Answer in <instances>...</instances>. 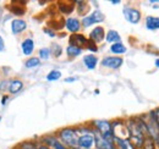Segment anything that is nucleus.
I'll return each mask as SVG.
<instances>
[{
  "label": "nucleus",
  "mask_w": 159,
  "mask_h": 149,
  "mask_svg": "<svg viewBox=\"0 0 159 149\" xmlns=\"http://www.w3.org/2000/svg\"><path fill=\"white\" fill-rule=\"evenodd\" d=\"M79 133V143L77 148L81 149H93L96 148V137L94 130L92 126H79L76 127Z\"/></svg>",
  "instance_id": "1"
},
{
  "label": "nucleus",
  "mask_w": 159,
  "mask_h": 149,
  "mask_svg": "<svg viewBox=\"0 0 159 149\" xmlns=\"http://www.w3.org/2000/svg\"><path fill=\"white\" fill-rule=\"evenodd\" d=\"M57 137L59 138V141L66 146L69 149H75L77 148V143H79V133L76 127H64L60 129L57 132Z\"/></svg>",
  "instance_id": "2"
},
{
  "label": "nucleus",
  "mask_w": 159,
  "mask_h": 149,
  "mask_svg": "<svg viewBox=\"0 0 159 149\" xmlns=\"http://www.w3.org/2000/svg\"><path fill=\"white\" fill-rule=\"evenodd\" d=\"M91 126L93 127V130L96 132H98L103 138L114 142L113 131H111V122L110 121H108V120H94V121H92Z\"/></svg>",
  "instance_id": "3"
},
{
  "label": "nucleus",
  "mask_w": 159,
  "mask_h": 149,
  "mask_svg": "<svg viewBox=\"0 0 159 149\" xmlns=\"http://www.w3.org/2000/svg\"><path fill=\"white\" fill-rule=\"evenodd\" d=\"M105 20V15L100 11V10H94L93 12H91L89 15L87 16H83V19L81 20V26L84 27V28H88L93 25H97V23H102L103 21Z\"/></svg>",
  "instance_id": "4"
},
{
  "label": "nucleus",
  "mask_w": 159,
  "mask_h": 149,
  "mask_svg": "<svg viewBox=\"0 0 159 149\" xmlns=\"http://www.w3.org/2000/svg\"><path fill=\"white\" fill-rule=\"evenodd\" d=\"M122 14H124L125 20L131 25H137V23H139L141 19H142L141 11L139 9L134 7V6H125L122 9Z\"/></svg>",
  "instance_id": "5"
},
{
  "label": "nucleus",
  "mask_w": 159,
  "mask_h": 149,
  "mask_svg": "<svg viewBox=\"0 0 159 149\" xmlns=\"http://www.w3.org/2000/svg\"><path fill=\"white\" fill-rule=\"evenodd\" d=\"M39 142L50 149H69L66 146H64L60 142L59 138L57 137V134H45V136H42Z\"/></svg>",
  "instance_id": "6"
},
{
  "label": "nucleus",
  "mask_w": 159,
  "mask_h": 149,
  "mask_svg": "<svg viewBox=\"0 0 159 149\" xmlns=\"http://www.w3.org/2000/svg\"><path fill=\"white\" fill-rule=\"evenodd\" d=\"M124 64V59L122 56H105L100 61V65L105 69H109V70H119L120 67L122 66Z\"/></svg>",
  "instance_id": "7"
},
{
  "label": "nucleus",
  "mask_w": 159,
  "mask_h": 149,
  "mask_svg": "<svg viewBox=\"0 0 159 149\" xmlns=\"http://www.w3.org/2000/svg\"><path fill=\"white\" fill-rule=\"evenodd\" d=\"M105 33H107V32H105L104 27L97 26V27H94V28L91 31V33H89V36H88V39L98 45L99 43H102V42L105 39Z\"/></svg>",
  "instance_id": "8"
},
{
  "label": "nucleus",
  "mask_w": 159,
  "mask_h": 149,
  "mask_svg": "<svg viewBox=\"0 0 159 149\" xmlns=\"http://www.w3.org/2000/svg\"><path fill=\"white\" fill-rule=\"evenodd\" d=\"M27 27H28L27 22L22 19H14L11 21V25H10L11 32L15 36H20L21 33H23L27 29Z\"/></svg>",
  "instance_id": "9"
},
{
  "label": "nucleus",
  "mask_w": 159,
  "mask_h": 149,
  "mask_svg": "<svg viewBox=\"0 0 159 149\" xmlns=\"http://www.w3.org/2000/svg\"><path fill=\"white\" fill-rule=\"evenodd\" d=\"M64 26H65V28H66L70 33H72V34L79 33L80 29L82 28L81 21H80L77 17H67V19L64 21Z\"/></svg>",
  "instance_id": "10"
},
{
  "label": "nucleus",
  "mask_w": 159,
  "mask_h": 149,
  "mask_svg": "<svg viewBox=\"0 0 159 149\" xmlns=\"http://www.w3.org/2000/svg\"><path fill=\"white\" fill-rule=\"evenodd\" d=\"M87 43H88V38L84 34H81V33H75V34H71L69 37V44L70 45H75V47H79L82 49H86Z\"/></svg>",
  "instance_id": "11"
},
{
  "label": "nucleus",
  "mask_w": 159,
  "mask_h": 149,
  "mask_svg": "<svg viewBox=\"0 0 159 149\" xmlns=\"http://www.w3.org/2000/svg\"><path fill=\"white\" fill-rule=\"evenodd\" d=\"M25 87V83L21 81L20 78H12L9 81V88H7V92L11 94V95H15V94H19L23 89Z\"/></svg>",
  "instance_id": "12"
},
{
  "label": "nucleus",
  "mask_w": 159,
  "mask_h": 149,
  "mask_svg": "<svg viewBox=\"0 0 159 149\" xmlns=\"http://www.w3.org/2000/svg\"><path fill=\"white\" fill-rule=\"evenodd\" d=\"M21 50L25 56H32L34 52V40L32 38H26L21 43Z\"/></svg>",
  "instance_id": "13"
},
{
  "label": "nucleus",
  "mask_w": 159,
  "mask_h": 149,
  "mask_svg": "<svg viewBox=\"0 0 159 149\" xmlns=\"http://www.w3.org/2000/svg\"><path fill=\"white\" fill-rule=\"evenodd\" d=\"M98 62H99V60H98V57L94 55V54H87V55L83 56V65L89 71L96 70Z\"/></svg>",
  "instance_id": "14"
},
{
  "label": "nucleus",
  "mask_w": 159,
  "mask_h": 149,
  "mask_svg": "<svg viewBox=\"0 0 159 149\" xmlns=\"http://www.w3.org/2000/svg\"><path fill=\"white\" fill-rule=\"evenodd\" d=\"M144 23H146V28L149 29V31H158L159 29L158 16H147Z\"/></svg>",
  "instance_id": "15"
},
{
  "label": "nucleus",
  "mask_w": 159,
  "mask_h": 149,
  "mask_svg": "<svg viewBox=\"0 0 159 149\" xmlns=\"http://www.w3.org/2000/svg\"><path fill=\"white\" fill-rule=\"evenodd\" d=\"M110 52L113 54H115V56H121L127 52V48L125 47V44L122 42H119V43H114L110 45Z\"/></svg>",
  "instance_id": "16"
},
{
  "label": "nucleus",
  "mask_w": 159,
  "mask_h": 149,
  "mask_svg": "<svg viewBox=\"0 0 159 149\" xmlns=\"http://www.w3.org/2000/svg\"><path fill=\"white\" fill-rule=\"evenodd\" d=\"M105 40L110 44H114V43H119L121 42V37H120L119 32L115 31V29H109L107 33H105Z\"/></svg>",
  "instance_id": "17"
},
{
  "label": "nucleus",
  "mask_w": 159,
  "mask_h": 149,
  "mask_svg": "<svg viewBox=\"0 0 159 149\" xmlns=\"http://www.w3.org/2000/svg\"><path fill=\"white\" fill-rule=\"evenodd\" d=\"M114 144L116 149H136L130 139H121V138H114Z\"/></svg>",
  "instance_id": "18"
},
{
  "label": "nucleus",
  "mask_w": 159,
  "mask_h": 149,
  "mask_svg": "<svg viewBox=\"0 0 159 149\" xmlns=\"http://www.w3.org/2000/svg\"><path fill=\"white\" fill-rule=\"evenodd\" d=\"M40 66V60L38 56H30L26 61H25V67L28 69V70H32V69H37Z\"/></svg>",
  "instance_id": "19"
},
{
  "label": "nucleus",
  "mask_w": 159,
  "mask_h": 149,
  "mask_svg": "<svg viewBox=\"0 0 159 149\" xmlns=\"http://www.w3.org/2000/svg\"><path fill=\"white\" fill-rule=\"evenodd\" d=\"M65 52H66V55L69 56V57H77V56H80L83 53V49L69 44V45L66 47V50H65Z\"/></svg>",
  "instance_id": "20"
},
{
  "label": "nucleus",
  "mask_w": 159,
  "mask_h": 149,
  "mask_svg": "<svg viewBox=\"0 0 159 149\" xmlns=\"http://www.w3.org/2000/svg\"><path fill=\"white\" fill-rule=\"evenodd\" d=\"M75 9V2H59V10L64 15H70Z\"/></svg>",
  "instance_id": "21"
},
{
  "label": "nucleus",
  "mask_w": 159,
  "mask_h": 149,
  "mask_svg": "<svg viewBox=\"0 0 159 149\" xmlns=\"http://www.w3.org/2000/svg\"><path fill=\"white\" fill-rule=\"evenodd\" d=\"M75 6L77 7V12H79V15L81 16H83V15H86L87 16V12L89 11V5H88V2L87 1H75Z\"/></svg>",
  "instance_id": "22"
},
{
  "label": "nucleus",
  "mask_w": 159,
  "mask_h": 149,
  "mask_svg": "<svg viewBox=\"0 0 159 149\" xmlns=\"http://www.w3.org/2000/svg\"><path fill=\"white\" fill-rule=\"evenodd\" d=\"M37 144H38V142H36V141H23V142L19 143L15 147V149H37Z\"/></svg>",
  "instance_id": "23"
},
{
  "label": "nucleus",
  "mask_w": 159,
  "mask_h": 149,
  "mask_svg": "<svg viewBox=\"0 0 159 149\" xmlns=\"http://www.w3.org/2000/svg\"><path fill=\"white\" fill-rule=\"evenodd\" d=\"M47 81L48 82H55V81H59L61 78V71L59 70H52L49 74H47Z\"/></svg>",
  "instance_id": "24"
},
{
  "label": "nucleus",
  "mask_w": 159,
  "mask_h": 149,
  "mask_svg": "<svg viewBox=\"0 0 159 149\" xmlns=\"http://www.w3.org/2000/svg\"><path fill=\"white\" fill-rule=\"evenodd\" d=\"M50 56H52L50 48L44 47V48H40L39 49V52H38V57H39V60H48Z\"/></svg>",
  "instance_id": "25"
},
{
  "label": "nucleus",
  "mask_w": 159,
  "mask_h": 149,
  "mask_svg": "<svg viewBox=\"0 0 159 149\" xmlns=\"http://www.w3.org/2000/svg\"><path fill=\"white\" fill-rule=\"evenodd\" d=\"M9 9H10V11H11V14L15 15V16H22V15H25V12H26V9H25L23 6H21V5L10 6Z\"/></svg>",
  "instance_id": "26"
},
{
  "label": "nucleus",
  "mask_w": 159,
  "mask_h": 149,
  "mask_svg": "<svg viewBox=\"0 0 159 149\" xmlns=\"http://www.w3.org/2000/svg\"><path fill=\"white\" fill-rule=\"evenodd\" d=\"M50 52H52V55H54L55 57H60L61 54H62V48H61L60 44L54 43V44H52V47H50Z\"/></svg>",
  "instance_id": "27"
},
{
  "label": "nucleus",
  "mask_w": 159,
  "mask_h": 149,
  "mask_svg": "<svg viewBox=\"0 0 159 149\" xmlns=\"http://www.w3.org/2000/svg\"><path fill=\"white\" fill-rule=\"evenodd\" d=\"M86 49L89 50L91 53H97V52H98V45L88 39V43H87V45H86Z\"/></svg>",
  "instance_id": "28"
},
{
  "label": "nucleus",
  "mask_w": 159,
  "mask_h": 149,
  "mask_svg": "<svg viewBox=\"0 0 159 149\" xmlns=\"http://www.w3.org/2000/svg\"><path fill=\"white\" fill-rule=\"evenodd\" d=\"M7 88H9V81L5 79V81H1L0 82V92H7Z\"/></svg>",
  "instance_id": "29"
},
{
  "label": "nucleus",
  "mask_w": 159,
  "mask_h": 149,
  "mask_svg": "<svg viewBox=\"0 0 159 149\" xmlns=\"http://www.w3.org/2000/svg\"><path fill=\"white\" fill-rule=\"evenodd\" d=\"M43 32H44V33H47L49 37H52V38L57 37L55 31H54V29H52L50 27H45V28H43Z\"/></svg>",
  "instance_id": "30"
},
{
  "label": "nucleus",
  "mask_w": 159,
  "mask_h": 149,
  "mask_svg": "<svg viewBox=\"0 0 159 149\" xmlns=\"http://www.w3.org/2000/svg\"><path fill=\"white\" fill-rule=\"evenodd\" d=\"M79 79V77H76V76H70V77H66L64 81H65V83H74V82H76Z\"/></svg>",
  "instance_id": "31"
},
{
  "label": "nucleus",
  "mask_w": 159,
  "mask_h": 149,
  "mask_svg": "<svg viewBox=\"0 0 159 149\" xmlns=\"http://www.w3.org/2000/svg\"><path fill=\"white\" fill-rule=\"evenodd\" d=\"M152 114H153V116H154V119H156V122H157L158 129H159V106L156 109V110H153V111H152Z\"/></svg>",
  "instance_id": "32"
},
{
  "label": "nucleus",
  "mask_w": 159,
  "mask_h": 149,
  "mask_svg": "<svg viewBox=\"0 0 159 149\" xmlns=\"http://www.w3.org/2000/svg\"><path fill=\"white\" fill-rule=\"evenodd\" d=\"M7 100H9V95H7V94H4V95L1 97V105L5 106L6 103H7Z\"/></svg>",
  "instance_id": "33"
},
{
  "label": "nucleus",
  "mask_w": 159,
  "mask_h": 149,
  "mask_svg": "<svg viewBox=\"0 0 159 149\" xmlns=\"http://www.w3.org/2000/svg\"><path fill=\"white\" fill-rule=\"evenodd\" d=\"M1 52H5V42H4L2 37L0 36V53Z\"/></svg>",
  "instance_id": "34"
},
{
  "label": "nucleus",
  "mask_w": 159,
  "mask_h": 149,
  "mask_svg": "<svg viewBox=\"0 0 159 149\" xmlns=\"http://www.w3.org/2000/svg\"><path fill=\"white\" fill-rule=\"evenodd\" d=\"M37 149H50V148H48L47 146H44V144H42L39 141H38V144H37Z\"/></svg>",
  "instance_id": "35"
},
{
  "label": "nucleus",
  "mask_w": 159,
  "mask_h": 149,
  "mask_svg": "<svg viewBox=\"0 0 159 149\" xmlns=\"http://www.w3.org/2000/svg\"><path fill=\"white\" fill-rule=\"evenodd\" d=\"M110 2H111L113 5H118V4H120L121 1H120V0H110Z\"/></svg>",
  "instance_id": "36"
},
{
  "label": "nucleus",
  "mask_w": 159,
  "mask_h": 149,
  "mask_svg": "<svg viewBox=\"0 0 159 149\" xmlns=\"http://www.w3.org/2000/svg\"><path fill=\"white\" fill-rule=\"evenodd\" d=\"M154 65H156V67H158L159 69V59H157V60L154 61Z\"/></svg>",
  "instance_id": "37"
},
{
  "label": "nucleus",
  "mask_w": 159,
  "mask_h": 149,
  "mask_svg": "<svg viewBox=\"0 0 159 149\" xmlns=\"http://www.w3.org/2000/svg\"><path fill=\"white\" fill-rule=\"evenodd\" d=\"M1 119H2V117H1V115H0V121H1Z\"/></svg>",
  "instance_id": "38"
},
{
  "label": "nucleus",
  "mask_w": 159,
  "mask_h": 149,
  "mask_svg": "<svg viewBox=\"0 0 159 149\" xmlns=\"http://www.w3.org/2000/svg\"><path fill=\"white\" fill-rule=\"evenodd\" d=\"M75 149H81V148H75Z\"/></svg>",
  "instance_id": "39"
}]
</instances>
